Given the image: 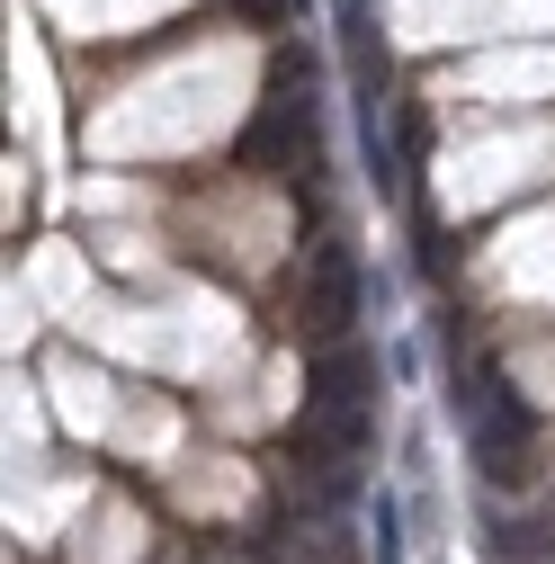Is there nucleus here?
<instances>
[{"mask_svg": "<svg viewBox=\"0 0 555 564\" xmlns=\"http://www.w3.org/2000/svg\"><path fill=\"white\" fill-rule=\"evenodd\" d=\"M493 564H555V529L546 520H502L493 529Z\"/></svg>", "mask_w": 555, "mask_h": 564, "instance_id": "nucleus-5", "label": "nucleus"}, {"mask_svg": "<svg viewBox=\"0 0 555 564\" xmlns=\"http://www.w3.org/2000/svg\"><path fill=\"white\" fill-rule=\"evenodd\" d=\"M331 403H377V349L323 340L305 359V412H331Z\"/></svg>", "mask_w": 555, "mask_h": 564, "instance_id": "nucleus-3", "label": "nucleus"}, {"mask_svg": "<svg viewBox=\"0 0 555 564\" xmlns=\"http://www.w3.org/2000/svg\"><path fill=\"white\" fill-rule=\"evenodd\" d=\"M412 251H422V269H431V278L448 269V251H439V216H431V206H422V225H412Z\"/></svg>", "mask_w": 555, "mask_h": 564, "instance_id": "nucleus-7", "label": "nucleus"}, {"mask_svg": "<svg viewBox=\"0 0 555 564\" xmlns=\"http://www.w3.org/2000/svg\"><path fill=\"white\" fill-rule=\"evenodd\" d=\"M359 314H368V269H359V251L340 242V234H323L314 242V260H305V296H296V340H350L359 332Z\"/></svg>", "mask_w": 555, "mask_h": 564, "instance_id": "nucleus-1", "label": "nucleus"}, {"mask_svg": "<svg viewBox=\"0 0 555 564\" xmlns=\"http://www.w3.org/2000/svg\"><path fill=\"white\" fill-rule=\"evenodd\" d=\"M233 10H242L251 28H287V10H296V0H233Z\"/></svg>", "mask_w": 555, "mask_h": 564, "instance_id": "nucleus-8", "label": "nucleus"}, {"mask_svg": "<svg viewBox=\"0 0 555 564\" xmlns=\"http://www.w3.org/2000/svg\"><path fill=\"white\" fill-rule=\"evenodd\" d=\"M305 440L340 448V457H368L377 448V403H331V412H305Z\"/></svg>", "mask_w": 555, "mask_h": 564, "instance_id": "nucleus-4", "label": "nucleus"}, {"mask_svg": "<svg viewBox=\"0 0 555 564\" xmlns=\"http://www.w3.org/2000/svg\"><path fill=\"white\" fill-rule=\"evenodd\" d=\"M377 564H403V511H394V492H377Z\"/></svg>", "mask_w": 555, "mask_h": 564, "instance_id": "nucleus-6", "label": "nucleus"}, {"mask_svg": "<svg viewBox=\"0 0 555 564\" xmlns=\"http://www.w3.org/2000/svg\"><path fill=\"white\" fill-rule=\"evenodd\" d=\"M466 440H475L483 484H529V475H537V421H529V403H520L502 377L483 386V403L466 412Z\"/></svg>", "mask_w": 555, "mask_h": 564, "instance_id": "nucleus-2", "label": "nucleus"}]
</instances>
